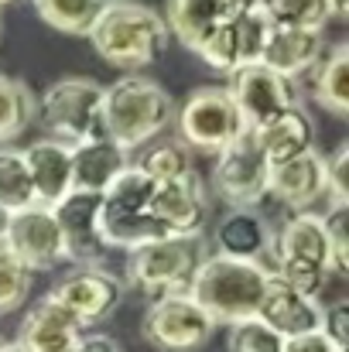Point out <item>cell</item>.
<instances>
[{"instance_id":"7c38bea8","label":"cell","mask_w":349,"mask_h":352,"mask_svg":"<svg viewBox=\"0 0 349 352\" xmlns=\"http://www.w3.org/2000/svg\"><path fill=\"white\" fill-rule=\"evenodd\" d=\"M17 263H24L31 274L34 270H48L62 260V233H59V219L48 206H28L10 212L7 233L0 243Z\"/></svg>"},{"instance_id":"8d00e7d4","label":"cell","mask_w":349,"mask_h":352,"mask_svg":"<svg viewBox=\"0 0 349 352\" xmlns=\"http://www.w3.org/2000/svg\"><path fill=\"white\" fill-rule=\"evenodd\" d=\"M72 352H123V349H120V342L110 339V336H83V339L72 346Z\"/></svg>"},{"instance_id":"484cf974","label":"cell","mask_w":349,"mask_h":352,"mask_svg":"<svg viewBox=\"0 0 349 352\" xmlns=\"http://www.w3.org/2000/svg\"><path fill=\"white\" fill-rule=\"evenodd\" d=\"M31 7L48 28L62 34H79V38H86L96 17L103 14L100 0H31Z\"/></svg>"},{"instance_id":"5bb4252c","label":"cell","mask_w":349,"mask_h":352,"mask_svg":"<svg viewBox=\"0 0 349 352\" xmlns=\"http://www.w3.org/2000/svg\"><path fill=\"white\" fill-rule=\"evenodd\" d=\"M52 212L62 233V260L76 267H103L110 246L100 236V195L72 192Z\"/></svg>"},{"instance_id":"f546056e","label":"cell","mask_w":349,"mask_h":352,"mask_svg":"<svg viewBox=\"0 0 349 352\" xmlns=\"http://www.w3.org/2000/svg\"><path fill=\"white\" fill-rule=\"evenodd\" d=\"M137 168L154 182V185H165V182H175L182 178L192 164H189V151L178 144V140H158L144 151V157L137 161Z\"/></svg>"},{"instance_id":"9a60e30c","label":"cell","mask_w":349,"mask_h":352,"mask_svg":"<svg viewBox=\"0 0 349 352\" xmlns=\"http://www.w3.org/2000/svg\"><path fill=\"white\" fill-rule=\"evenodd\" d=\"M79 322L96 325L107 322L116 308L123 305V280L110 274L107 267H76L72 274H65L55 291H52Z\"/></svg>"},{"instance_id":"2e32d148","label":"cell","mask_w":349,"mask_h":352,"mask_svg":"<svg viewBox=\"0 0 349 352\" xmlns=\"http://www.w3.org/2000/svg\"><path fill=\"white\" fill-rule=\"evenodd\" d=\"M83 336H86L83 322L55 294H48L28 311L14 346L21 352H72Z\"/></svg>"},{"instance_id":"f1b7e54d","label":"cell","mask_w":349,"mask_h":352,"mask_svg":"<svg viewBox=\"0 0 349 352\" xmlns=\"http://www.w3.org/2000/svg\"><path fill=\"white\" fill-rule=\"evenodd\" d=\"M260 7L267 10L274 28H312V31H326L329 17V3L326 0H260Z\"/></svg>"},{"instance_id":"7a4b0ae2","label":"cell","mask_w":349,"mask_h":352,"mask_svg":"<svg viewBox=\"0 0 349 352\" xmlns=\"http://www.w3.org/2000/svg\"><path fill=\"white\" fill-rule=\"evenodd\" d=\"M86 38L107 65L123 69V72H137L161 58L171 34H168L165 17L154 7H144L134 0H116L110 7H103V14L96 17V24L89 28Z\"/></svg>"},{"instance_id":"4316f807","label":"cell","mask_w":349,"mask_h":352,"mask_svg":"<svg viewBox=\"0 0 349 352\" xmlns=\"http://www.w3.org/2000/svg\"><path fill=\"white\" fill-rule=\"evenodd\" d=\"M34 113H38V103L31 89L14 76H0V144L17 140L31 126Z\"/></svg>"},{"instance_id":"277c9868","label":"cell","mask_w":349,"mask_h":352,"mask_svg":"<svg viewBox=\"0 0 349 352\" xmlns=\"http://www.w3.org/2000/svg\"><path fill=\"white\" fill-rule=\"evenodd\" d=\"M271 256L277 260L271 270L277 280L288 287L319 298L326 280L332 277V260H329V239H326V223L319 212H291L284 226L274 233V250Z\"/></svg>"},{"instance_id":"6da1fadb","label":"cell","mask_w":349,"mask_h":352,"mask_svg":"<svg viewBox=\"0 0 349 352\" xmlns=\"http://www.w3.org/2000/svg\"><path fill=\"white\" fill-rule=\"evenodd\" d=\"M271 277L274 270L267 263L209 253L189 284V298L216 325H236L243 318H257Z\"/></svg>"},{"instance_id":"44dd1931","label":"cell","mask_w":349,"mask_h":352,"mask_svg":"<svg viewBox=\"0 0 349 352\" xmlns=\"http://www.w3.org/2000/svg\"><path fill=\"white\" fill-rule=\"evenodd\" d=\"M24 154L31 185H34V199L38 206L55 209L59 202H65L72 195V147L62 140H38L31 144Z\"/></svg>"},{"instance_id":"e0dca14e","label":"cell","mask_w":349,"mask_h":352,"mask_svg":"<svg viewBox=\"0 0 349 352\" xmlns=\"http://www.w3.org/2000/svg\"><path fill=\"white\" fill-rule=\"evenodd\" d=\"M267 195H274L291 212H312V206L326 199V157L319 151H305L291 161L271 164Z\"/></svg>"},{"instance_id":"ab89813d","label":"cell","mask_w":349,"mask_h":352,"mask_svg":"<svg viewBox=\"0 0 349 352\" xmlns=\"http://www.w3.org/2000/svg\"><path fill=\"white\" fill-rule=\"evenodd\" d=\"M100 3H103V7H110V3H116V0H100Z\"/></svg>"},{"instance_id":"8fae6325","label":"cell","mask_w":349,"mask_h":352,"mask_svg":"<svg viewBox=\"0 0 349 352\" xmlns=\"http://www.w3.org/2000/svg\"><path fill=\"white\" fill-rule=\"evenodd\" d=\"M151 216L168 236H199L209 226V185L206 178L189 168L182 178L154 185Z\"/></svg>"},{"instance_id":"74e56055","label":"cell","mask_w":349,"mask_h":352,"mask_svg":"<svg viewBox=\"0 0 349 352\" xmlns=\"http://www.w3.org/2000/svg\"><path fill=\"white\" fill-rule=\"evenodd\" d=\"M7 223H10V212L0 206V243H3V233H7Z\"/></svg>"},{"instance_id":"d4e9b609","label":"cell","mask_w":349,"mask_h":352,"mask_svg":"<svg viewBox=\"0 0 349 352\" xmlns=\"http://www.w3.org/2000/svg\"><path fill=\"white\" fill-rule=\"evenodd\" d=\"M312 72V100L332 117H349V45L329 48Z\"/></svg>"},{"instance_id":"3957f363","label":"cell","mask_w":349,"mask_h":352,"mask_svg":"<svg viewBox=\"0 0 349 352\" xmlns=\"http://www.w3.org/2000/svg\"><path fill=\"white\" fill-rule=\"evenodd\" d=\"M175 120V100L168 89L140 72H127L103 86V130L127 154L151 144Z\"/></svg>"},{"instance_id":"4fadbf2b","label":"cell","mask_w":349,"mask_h":352,"mask_svg":"<svg viewBox=\"0 0 349 352\" xmlns=\"http://www.w3.org/2000/svg\"><path fill=\"white\" fill-rule=\"evenodd\" d=\"M230 100L236 103L240 117H243V126L253 130L260 123H267L271 117H277L281 110L295 107V82L271 72L267 65H243L230 72V86H226Z\"/></svg>"},{"instance_id":"ba28073f","label":"cell","mask_w":349,"mask_h":352,"mask_svg":"<svg viewBox=\"0 0 349 352\" xmlns=\"http://www.w3.org/2000/svg\"><path fill=\"white\" fill-rule=\"evenodd\" d=\"M178 126V144L185 151H199L216 157L220 151H226L233 140H240L246 133L243 117L230 100L226 86H202L195 89L182 107H175V120Z\"/></svg>"},{"instance_id":"9c48e42d","label":"cell","mask_w":349,"mask_h":352,"mask_svg":"<svg viewBox=\"0 0 349 352\" xmlns=\"http://www.w3.org/2000/svg\"><path fill=\"white\" fill-rule=\"evenodd\" d=\"M216 322L189 298V291L154 298L144 311L140 336L154 352H199L209 346Z\"/></svg>"},{"instance_id":"60d3db41","label":"cell","mask_w":349,"mask_h":352,"mask_svg":"<svg viewBox=\"0 0 349 352\" xmlns=\"http://www.w3.org/2000/svg\"><path fill=\"white\" fill-rule=\"evenodd\" d=\"M3 3H10V0H0V7H3Z\"/></svg>"},{"instance_id":"836d02e7","label":"cell","mask_w":349,"mask_h":352,"mask_svg":"<svg viewBox=\"0 0 349 352\" xmlns=\"http://www.w3.org/2000/svg\"><path fill=\"white\" fill-rule=\"evenodd\" d=\"M326 199L332 206H349V144H339L326 157Z\"/></svg>"},{"instance_id":"cb8c5ba5","label":"cell","mask_w":349,"mask_h":352,"mask_svg":"<svg viewBox=\"0 0 349 352\" xmlns=\"http://www.w3.org/2000/svg\"><path fill=\"white\" fill-rule=\"evenodd\" d=\"M127 164H130V154L116 147L110 137L76 144L72 147V192L103 195Z\"/></svg>"},{"instance_id":"d6a6232c","label":"cell","mask_w":349,"mask_h":352,"mask_svg":"<svg viewBox=\"0 0 349 352\" xmlns=\"http://www.w3.org/2000/svg\"><path fill=\"white\" fill-rule=\"evenodd\" d=\"M326 239H329V260H332V274L346 277L349 274V206H332L326 216Z\"/></svg>"},{"instance_id":"ffe728a7","label":"cell","mask_w":349,"mask_h":352,"mask_svg":"<svg viewBox=\"0 0 349 352\" xmlns=\"http://www.w3.org/2000/svg\"><path fill=\"white\" fill-rule=\"evenodd\" d=\"M250 137L267 164H281V161H291L305 151H315V123L302 103H295V107L281 110L277 117H271L267 123L253 126Z\"/></svg>"},{"instance_id":"e575fe53","label":"cell","mask_w":349,"mask_h":352,"mask_svg":"<svg viewBox=\"0 0 349 352\" xmlns=\"http://www.w3.org/2000/svg\"><path fill=\"white\" fill-rule=\"evenodd\" d=\"M319 332L336 346V349H349V301H336V305H322V322Z\"/></svg>"},{"instance_id":"d6986e66","label":"cell","mask_w":349,"mask_h":352,"mask_svg":"<svg viewBox=\"0 0 349 352\" xmlns=\"http://www.w3.org/2000/svg\"><path fill=\"white\" fill-rule=\"evenodd\" d=\"M257 318L267 329H274L281 339H295V336H305V332H319L322 305H319V298H308V294L288 287L284 280L271 277Z\"/></svg>"},{"instance_id":"7402d4cb","label":"cell","mask_w":349,"mask_h":352,"mask_svg":"<svg viewBox=\"0 0 349 352\" xmlns=\"http://www.w3.org/2000/svg\"><path fill=\"white\" fill-rule=\"evenodd\" d=\"M213 243H216V253L220 256L267 263V256L274 250V233H271L267 219L257 209H230L216 223Z\"/></svg>"},{"instance_id":"30bf717a","label":"cell","mask_w":349,"mask_h":352,"mask_svg":"<svg viewBox=\"0 0 349 352\" xmlns=\"http://www.w3.org/2000/svg\"><path fill=\"white\" fill-rule=\"evenodd\" d=\"M267 175H271V164L264 161V154L257 151L246 130L240 140H233L226 151L216 154L213 178L206 185H213V192L230 209H253L267 195Z\"/></svg>"},{"instance_id":"5b68a950","label":"cell","mask_w":349,"mask_h":352,"mask_svg":"<svg viewBox=\"0 0 349 352\" xmlns=\"http://www.w3.org/2000/svg\"><path fill=\"white\" fill-rule=\"evenodd\" d=\"M154 182L137 168L127 164L114 178V185L100 195V236L114 250H137L154 239H165V230L151 216Z\"/></svg>"},{"instance_id":"1f68e13d","label":"cell","mask_w":349,"mask_h":352,"mask_svg":"<svg viewBox=\"0 0 349 352\" xmlns=\"http://www.w3.org/2000/svg\"><path fill=\"white\" fill-rule=\"evenodd\" d=\"M31 291V270L17 263L3 246H0V315H10L24 305Z\"/></svg>"},{"instance_id":"603a6c76","label":"cell","mask_w":349,"mask_h":352,"mask_svg":"<svg viewBox=\"0 0 349 352\" xmlns=\"http://www.w3.org/2000/svg\"><path fill=\"white\" fill-rule=\"evenodd\" d=\"M246 0H168L165 24L168 34H175L189 52H199V45L243 7Z\"/></svg>"},{"instance_id":"83f0119b","label":"cell","mask_w":349,"mask_h":352,"mask_svg":"<svg viewBox=\"0 0 349 352\" xmlns=\"http://www.w3.org/2000/svg\"><path fill=\"white\" fill-rule=\"evenodd\" d=\"M0 206L7 212L38 206L34 185H31V175H28L21 151H0Z\"/></svg>"},{"instance_id":"ac0fdd59","label":"cell","mask_w":349,"mask_h":352,"mask_svg":"<svg viewBox=\"0 0 349 352\" xmlns=\"http://www.w3.org/2000/svg\"><path fill=\"white\" fill-rule=\"evenodd\" d=\"M326 55V31H312V28H271L260 65H267L271 72L284 76V79H298L305 72H312Z\"/></svg>"},{"instance_id":"52a82bcc","label":"cell","mask_w":349,"mask_h":352,"mask_svg":"<svg viewBox=\"0 0 349 352\" xmlns=\"http://www.w3.org/2000/svg\"><path fill=\"white\" fill-rule=\"evenodd\" d=\"M41 123L52 140L69 147L107 137L103 130V86L86 76L59 79L41 96Z\"/></svg>"},{"instance_id":"8992f818","label":"cell","mask_w":349,"mask_h":352,"mask_svg":"<svg viewBox=\"0 0 349 352\" xmlns=\"http://www.w3.org/2000/svg\"><path fill=\"white\" fill-rule=\"evenodd\" d=\"M209 239L206 233L199 236H165V239H154L147 246H137L130 250V260H127V280L147 294L151 301L154 298H165V294H178V291H189L195 270L202 267V260L209 256Z\"/></svg>"},{"instance_id":"d590c367","label":"cell","mask_w":349,"mask_h":352,"mask_svg":"<svg viewBox=\"0 0 349 352\" xmlns=\"http://www.w3.org/2000/svg\"><path fill=\"white\" fill-rule=\"evenodd\" d=\"M281 352H346V349H336L322 332H305V336L284 339V349Z\"/></svg>"},{"instance_id":"4dcf8cb0","label":"cell","mask_w":349,"mask_h":352,"mask_svg":"<svg viewBox=\"0 0 349 352\" xmlns=\"http://www.w3.org/2000/svg\"><path fill=\"white\" fill-rule=\"evenodd\" d=\"M284 339L260 318H243L226 332V352H281Z\"/></svg>"},{"instance_id":"f35d334b","label":"cell","mask_w":349,"mask_h":352,"mask_svg":"<svg viewBox=\"0 0 349 352\" xmlns=\"http://www.w3.org/2000/svg\"><path fill=\"white\" fill-rule=\"evenodd\" d=\"M0 352H21V349H17L14 342H0Z\"/></svg>"},{"instance_id":"b9f144b4","label":"cell","mask_w":349,"mask_h":352,"mask_svg":"<svg viewBox=\"0 0 349 352\" xmlns=\"http://www.w3.org/2000/svg\"><path fill=\"white\" fill-rule=\"evenodd\" d=\"M0 342H3V339H0Z\"/></svg>"}]
</instances>
